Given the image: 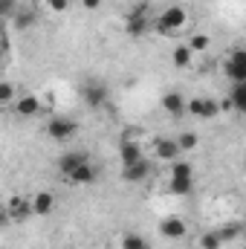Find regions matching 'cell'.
<instances>
[{
	"mask_svg": "<svg viewBox=\"0 0 246 249\" xmlns=\"http://www.w3.org/2000/svg\"><path fill=\"white\" fill-rule=\"evenodd\" d=\"M185 20H188V15H185L183 6H168L151 26H154L159 35H177V32L185 26Z\"/></svg>",
	"mask_w": 246,
	"mask_h": 249,
	"instance_id": "6da1fadb",
	"label": "cell"
},
{
	"mask_svg": "<svg viewBox=\"0 0 246 249\" xmlns=\"http://www.w3.org/2000/svg\"><path fill=\"white\" fill-rule=\"evenodd\" d=\"M127 35L130 38H142L148 29H151V18H148V3H136L127 15V23H124Z\"/></svg>",
	"mask_w": 246,
	"mask_h": 249,
	"instance_id": "7a4b0ae2",
	"label": "cell"
},
{
	"mask_svg": "<svg viewBox=\"0 0 246 249\" xmlns=\"http://www.w3.org/2000/svg\"><path fill=\"white\" fill-rule=\"evenodd\" d=\"M81 96H84L87 107L99 110V107H102V105L110 99V90H107V84H102L99 78H90V81H84V87H81Z\"/></svg>",
	"mask_w": 246,
	"mask_h": 249,
	"instance_id": "3957f363",
	"label": "cell"
},
{
	"mask_svg": "<svg viewBox=\"0 0 246 249\" xmlns=\"http://www.w3.org/2000/svg\"><path fill=\"white\" fill-rule=\"evenodd\" d=\"M47 133H50V139H55V142H67V139H72V136L78 133V122L70 119V116H55V119L47 122Z\"/></svg>",
	"mask_w": 246,
	"mask_h": 249,
	"instance_id": "277c9868",
	"label": "cell"
},
{
	"mask_svg": "<svg viewBox=\"0 0 246 249\" xmlns=\"http://www.w3.org/2000/svg\"><path fill=\"white\" fill-rule=\"evenodd\" d=\"M185 110L191 113V116H197V119H214L217 113H220V105L214 102V99H185Z\"/></svg>",
	"mask_w": 246,
	"mask_h": 249,
	"instance_id": "5b68a950",
	"label": "cell"
},
{
	"mask_svg": "<svg viewBox=\"0 0 246 249\" xmlns=\"http://www.w3.org/2000/svg\"><path fill=\"white\" fill-rule=\"evenodd\" d=\"M226 75L232 78V84H246V53L244 50H235L226 61Z\"/></svg>",
	"mask_w": 246,
	"mask_h": 249,
	"instance_id": "8992f818",
	"label": "cell"
},
{
	"mask_svg": "<svg viewBox=\"0 0 246 249\" xmlns=\"http://www.w3.org/2000/svg\"><path fill=\"white\" fill-rule=\"evenodd\" d=\"M9 20H12L15 32H29V29L38 23V9H32V6H18Z\"/></svg>",
	"mask_w": 246,
	"mask_h": 249,
	"instance_id": "52a82bcc",
	"label": "cell"
},
{
	"mask_svg": "<svg viewBox=\"0 0 246 249\" xmlns=\"http://www.w3.org/2000/svg\"><path fill=\"white\" fill-rule=\"evenodd\" d=\"M84 162H90V154L87 151H64L61 157H58V171H61L64 177H70L75 168H81Z\"/></svg>",
	"mask_w": 246,
	"mask_h": 249,
	"instance_id": "ba28073f",
	"label": "cell"
},
{
	"mask_svg": "<svg viewBox=\"0 0 246 249\" xmlns=\"http://www.w3.org/2000/svg\"><path fill=\"white\" fill-rule=\"evenodd\" d=\"M151 168H154V165L142 157V160H136V162H130V165H122V180L124 183H142V180H148Z\"/></svg>",
	"mask_w": 246,
	"mask_h": 249,
	"instance_id": "9c48e42d",
	"label": "cell"
},
{
	"mask_svg": "<svg viewBox=\"0 0 246 249\" xmlns=\"http://www.w3.org/2000/svg\"><path fill=\"white\" fill-rule=\"evenodd\" d=\"M159 235L165 241H183L185 235H188V226H185L180 217H162L159 220Z\"/></svg>",
	"mask_w": 246,
	"mask_h": 249,
	"instance_id": "30bf717a",
	"label": "cell"
},
{
	"mask_svg": "<svg viewBox=\"0 0 246 249\" xmlns=\"http://www.w3.org/2000/svg\"><path fill=\"white\" fill-rule=\"evenodd\" d=\"M29 206H32V217H47V214L55 209V194H53V191H38V194L29 200Z\"/></svg>",
	"mask_w": 246,
	"mask_h": 249,
	"instance_id": "8fae6325",
	"label": "cell"
},
{
	"mask_svg": "<svg viewBox=\"0 0 246 249\" xmlns=\"http://www.w3.org/2000/svg\"><path fill=\"white\" fill-rule=\"evenodd\" d=\"M12 105H15V113L23 116V119L41 113V102H38V96H20V99H15Z\"/></svg>",
	"mask_w": 246,
	"mask_h": 249,
	"instance_id": "7c38bea8",
	"label": "cell"
},
{
	"mask_svg": "<svg viewBox=\"0 0 246 249\" xmlns=\"http://www.w3.org/2000/svg\"><path fill=\"white\" fill-rule=\"evenodd\" d=\"M29 217H32V206H29V200L15 197V200L9 203V220H15V223H26Z\"/></svg>",
	"mask_w": 246,
	"mask_h": 249,
	"instance_id": "4fadbf2b",
	"label": "cell"
},
{
	"mask_svg": "<svg viewBox=\"0 0 246 249\" xmlns=\"http://www.w3.org/2000/svg\"><path fill=\"white\" fill-rule=\"evenodd\" d=\"M159 105H162V110L171 113V116H183V110H185V99H183V93H177V90H168Z\"/></svg>",
	"mask_w": 246,
	"mask_h": 249,
	"instance_id": "5bb4252c",
	"label": "cell"
},
{
	"mask_svg": "<svg viewBox=\"0 0 246 249\" xmlns=\"http://www.w3.org/2000/svg\"><path fill=\"white\" fill-rule=\"evenodd\" d=\"M154 151H157V157L165 160V162H174V160H180V154H183L174 139H157V142H154Z\"/></svg>",
	"mask_w": 246,
	"mask_h": 249,
	"instance_id": "9a60e30c",
	"label": "cell"
},
{
	"mask_svg": "<svg viewBox=\"0 0 246 249\" xmlns=\"http://www.w3.org/2000/svg\"><path fill=\"white\" fill-rule=\"evenodd\" d=\"M96 177H99L96 165H93V162H84V165H81V168H75L67 180H70V183H75V186H90V183H96Z\"/></svg>",
	"mask_w": 246,
	"mask_h": 249,
	"instance_id": "2e32d148",
	"label": "cell"
},
{
	"mask_svg": "<svg viewBox=\"0 0 246 249\" xmlns=\"http://www.w3.org/2000/svg\"><path fill=\"white\" fill-rule=\"evenodd\" d=\"M119 157H122V165H130V162L142 160V148H139L136 142H122V148H119Z\"/></svg>",
	"mask_w": 246,
	"mask_h": 249,
	"instance_id": "e0dca14e",
	"label": "cell"
},
{
	"mask_svg": "<svg viewBox=\"0 0 246 249\" xmlns=\"http://www.w3.org/2000/svg\"><path fill=\"white\" fill-rule=\"evenodd\" d=\"M229 105H232V110H246V84H232Z\"/></svg>",
	"mask_w": 246,
	"mask_h": 249,
	"instance_id": "ac0fdd59",
	"label": "cell"
},
{
	"mask_svg": "<svg viewBox=\"0 0 246 249\" xmlns=\"http://www.w3.org/2000/svg\"><path fill=\"white\" fill-rule=\"evenodd\" d=\"M171 61H174V67H191V61H194V53H191L185 44H180V47H174Z\"/></svg>",
	"mask_w": 246,
	"mask_h": 249,
	"instance_id": "d6986e66",
	"label": "cell"
},
{
	"mask_svg": "<svg viewBox=\"0 0 246 249\" xmlns=\"http://www.w3.org/2000/svg\"><path fill=\"white\" fill-rule=\"evenodd\" d=\"M119 247H122V249H151V244H148L142 235H136V232H127V235H122Z\"/></svg>",
	"mask_w": 246,
	"mask_h": 249,
	"instance_id": "ffe728a7",
	"label": "cell"
},
{
	"mask_svg": "<svg viewBox=\"0 0 246 249\" xmlns=\"http://www.w3.org/2000/svg\"><path fill=\"white\" fill-rule=\"evenodd\" d=\"M174 142H177V148H180V151H194V148L200 145V136H197V133H191V130H185V133H180Z\"/></svg>",
	"mask_w": 246,
	"mask_h": 249,
	"instance_id": "44dd1931",
	"label": "cell"
},
{
	"mask_svg": "<svg viewBox=\"0 0 246 249\" xmlns=\"http://www.w3.org/2000/svg\"><path fill=\"white\" fill-rule=\"evenodd\" d=\"M241 232H244V229H241L238 223H229V226H223V229H217L214 235L220 238V244H229V241H235V238H241Z\"/></svg>",
	"mask_w": 246,
	"mask_h": 249,
	"instance_id": "7402d4cb",
	"label": "cell"
},
{
	"mask_svg": "<svg viewBox=\"0 0 246 249\" xmlns=\"http://www.w3.org/2000/svg\"><path fill=\"white\" fill-rule=\"evenodd\" d=\"M194 188L191 177H171V194H188Z\"/></svg>",
	"mask_w": 246,
	"mask_h": 249,
	"instance_id": "603a6c76",
	"label": "cell"
},
{
	"mask_svg": "<svg viewBox=\"0 0 246 249\" xmlns=\"http://www.w3.org/2000/svg\"><path fill=\"white\" fill-rule=\"evenodd\" d=\"M209 44H211V41H209V35H191V41H188L185 47H188L191 53H206V50H209Z\"/></svg>",
	"mask_w": 246,
	"mask_h": 249,
	"instance_id": "cb8c5ba5",
	"label": "cell"
},
{
	"mask_svg": "<svg viewBox=\"0 0 246 249\" xmlns=\"http://www.w3.org/2000/svg\"><path fill=\"white\" fill-rule=\"evenodd\" d=\"M18 96H15V84L12 81H0V107L3 105H12Z\"/></svg>",
	"mask_w": 246,
	"mask_h": 249,
	"instance_id": "d4e9b609",
	"label": "cell"
},
{
	"mask_svg": "<svg viewBox=\"0 0 246 249\" xmlns=\"http://www.w3.org/2000/svg\"><path fill=\"white\" fill-rule=\"evenodd\" d=\"M200 249H223V244H220V238L214 232H209V235L200 238Z\"/></svg>",
	"mask_w": 246,
	"mask_h": 249,
	"instance_id": "484cf974",
	"label": "cell"
},
{
	"mask_svg": "<svg viewBox=\"0 0 246 249\" xmlns=\"http://www.w3.org/2000/svg\"><path fill=\"white\" fill-rule=\"evenodd\" d=\"M171 177H191V165L174 160V162H171Z\"/></svg>",
	"mask_w": 246,
	"mask_h": 249,
	"instance_id": "4316f807",
	"label": "cell"
},
{
	"mask_svg": "<svg viewBox=\"0 0 246 249\" xmlns=\"http://www.w3.org/2000/svg\"><path fill=\"white\" fill-rule=\"evenodd\" d=\"M18 6H20L18 0H0V20H6V18H12Z\"/></svg>",
	"mask_w": 246,
	"mask_h": 249,
	"instance_id": "83f0119b",
	"label": "cell"
},
{
	"mask_svg": "<svg viewBox=\"0 0 246 249\" xmlns=\"http://www.w3.org/2000/svg\"><path fill=\"white\" fill-rule=\"evenodd\" d=\"M35 3H44V6L53 9V12H67V9H70V0H35Z\"/></svg>",
	"mask_w": 246,
	"mask_h": 249,
	"instance_id": "f1b7e54d",
	"label": "cell"
},
{
	"mask_svg": "<svg viewBox=\"0 0 246 249\" xmlns=\"http://www.w3.org/2000/svg\"><path fill=\"white\" fill-rule=\"evenodd\" d=\"M81 3H84V9H87V12H96V9L102 6V0H81Z\"/></svg>",
	"mask_w": 246,
	"mask_h": 249,
	"instance_id": "f546056e",
	"label": "cell"
},
{
	"mask_svg": "<svg viewBox=\"0 0 246 249\" xmlns=\"http://www.w3.org/2000/svg\"><path fill=\"white\" fill-rule=\"evenodd\" d=\"M0 223H3V217H0Z\"/></svg>",
	"mask_w": 246,
	"mask_h": 249,
	"instance_id": "4dcf8cb0",
	"label": "cell"
}]
</instances>
